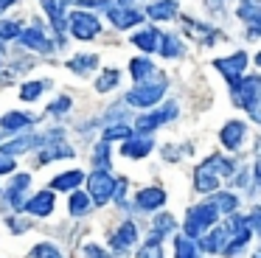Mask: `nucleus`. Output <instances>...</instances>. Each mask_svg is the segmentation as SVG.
<instances>
[{"mask_svg":"<svg viewBox=\"0 0 261 258\" xmlns=\"http://www.w3.org/2000/svg\"><path fill=\"white\" fill-rule=\"evenodd\" d=\"M219 174H233V163L225 160V157H208V160L202 163V166L197 168V174H194V185H197V191H202V194H211V191H219Z\"/></svg>","mask_w":261,"mask_h":258,"instance_id":"f257e3e1","label":"nucleus"},{"mask_svg":"<svg viewBox=\"0 0 261 258\" xmlns=\"http://www.w3.org/2000/svg\"><path fill=\"white\" fill-rule=\"evenodd\" d=\"M233 95H236V104L244 107L250 112L253 121L261 118V110H258V98H261V82L255 76H247L242 79L239 84H233Z\"/></svg>","mask_w":261,"mask_h":258,"instance_id":"f03ea898","label":"nucleus"},{"mask_svg":"<svg viewBox=\"0 0 261 258\" xmlns=\"http://www.w3.org/2000/svg\"><path fill=\"white\" fill-rule=\"evenodd\" d=\"M219 208H216V202H202V205H197V208H191L188 211V216H186V236H202L205 230L211 227V224L216 222V216H219Z\"/></svg>","mask_w":261,"mask_h":258,"instance_id":"7ed1b4c3","label":"nucleus"},{"mask_svg":"<svg viewBox=\"0 0 261 258\" xmlns=\"http://www.w3.org/2000/svg\"><path fill=\"white\" fill-rule=\"evenodd\" d=\"M166 87H169L166 76H158L152 84H149V82H141V87H135L124 101H126V104H135V107H152V104H158V101L163 98Z\"/></svg>","mask_w":261,"mask_h":258,"instance_id":"20e7f679","label":"nucleus"},{"mask_svg":"<svg viewBox=\"0 0 261 258\" xmlns=\"http://www.w3.org/2000/svg\"><path fill=\"white\" fill-rule=\"evenodd\" d=\"M87 188H90V199L96 202V205H104V202L113 199V188H115V179L110 177L104 168H98V171L90 174V179H87Z\"/></svg>","mask_w":261,"mask_h":258,"instance_id":"39448f33","label":"nucleus"},{"mask_svg":"<svg viewBox=\"0 0 261 258\" xmlns=\"http://www.w3.org/2000/svg\"><path fill=\"white\" fill-rule=\"evenodd\" d=\"M70 34L79 39H93L98 34V20L90 14H85V11H76L73 20H70Z\"/></svg>","mask_w":261,"mask_h":258,"instance_id":"423d86ee","label":"nucleus"},{"mask_svg":"<svg viewBox=\"0 0 261 258\" xmlns=\"http://www.w3.org/2000/svg\"><path fill=\"white\" fill-rule=\"evenodd\" d=\"M244 65H247V56L244 54H233V56H227V59H216V70H219L230 84H236V79L242 76Z\"/></svg>","mask_w":261,"mask_h":258,"instance_id":"0eeeda50","label":"nucleus"},{"mask_svg":"<svg viewBox=\"0 0 261 258\" xmlns=\"http://www.w3.org/2000/svg\"><path fill=\"white\" fill-rule=\"evenodd\" d=\"M177 115V107L174 104H169L163 112H152V115H141L135 121V126H138V132H152V129H158L163 121H169V118H174Z\"/></svg>","mask_w":261,"mask_h":258,"instance_id":"6e6552de","label":"nucleus"},{"mask_svg":"<svg viewBox=\"0 0 261 258\" xmlns=\"http://www.w3.org/2000/svg\"><path fill=\"white\" fill-rule=\"evenodd\" d=\"M227 239H230V230H227V227H216V230H211L208 236H202L197 247H202L205 252H222V250H225V244H227Z\"/></svg>","mask_w":261,"mask_h":258,"instance_id":"1a4fd4ad","label":"nucleus"},{"mask_svg":"<svg viewBox=\"0 0 261 258\" xmlns=\"http://www.w3.org/2000/svg\"><path fill=\"white\" fill-rule=\"evenodd\" d=\"M23 208L31 216H48V213L54 211V191H40V194H37L34 199H29Z\"/></svg>","mask_w":261,"mask_h":258,"instance_id":"9d476101","label":"nucleus"},{"mask_svg":"<svg viewBox=\"0 0 261 258\" xmlns=\"http://www.w3.org/2000/svg\"><path fill=\"white\" fill-rule=\"evenodd\" d=\"M242 138H244V123L242 121H227L225 126H222V132H219V140L227 146V149H239Z\"/></svg>","mask_w":261,"mask_h":258,"instance_id":"9b49d317","label":"nucleus"},{"mask_svg":"<svg viewBox=\"0 0 261 258\" xmlns=\"http://www.w3.org/2000/svg\"><path fill=\"white\" fill-rule=\"evenodd\" d=\"M152 138H126L124 146H121V151H124V157H146L149 151H152Z\"/></svg>","mask_w":261,"mask_h":258,"instance_id":"f8f14e48","label":"nucleus"},{"mask_svg":"<svg viewBox=\"0 0 261 258\" xmlns=\"http://www.w3.org/2000/svg\"><path fill=\"white\" fill-rule=\"evenodd\" d=\"M135 239H138L135 224H132V222H126V224H121V227H118V233L113 236V247H115L118 252H124V250H129V247L135 244Z\"/></svg>","mask_w":261,"mask_h":258,"instance_id":"ddd939ff","label":"nucleus"},{"mask_svg":"<svg viewBox=\"0 0 261 258\" xmlns=\"http://www.w3.org/2000/svg\"><path fill=\"white\" fill-rule=\"evenodd\" d=\"M110 20H113L115 28H129V25H138L143 20V14L132 9H110Z\"/></svg>","mask_w":261,"mask_h":258,"instance_id":"4468645a","label":"nucleus"},{"mask_svg":"<svg viewBox=\"0 0 261 258\" xmlns=\"http://www.w3.org/2000/svg\"><path fill=\"white\" fill-rule=\"evenodd\" d=\"M166 202V191L163 188H146L138 194V205L143 208V211H154V208H160Z\"/></svg>","mask_w":261,"mask_h":258,"instance_id":"2eb2a0df","label":"nucleus"},{"mask_svg":"<svg viewBox=\"0 0 261 258\" xmlns=\"http://www.w3.org/2000/svg\"><path fill=\"white\" fill-rule=\"evenodd\" d=\"M20 39H23L29 48H37L40 54H48L51 50V42H48L45 37H42L40 28H29V31H20Z\"/></svg>","mask_w":261,"mask_h":258,"instance_id":"dca6fc26","label":"nucleus"},{"mask_svg":"<svg viewBox=\"0 0 261 258\" xmlns=\"http://www.w3.org/2000/svg\"><path fill=\"white\" fill-rule=\"evenodd\" d=\"M158 39H160V31H154V28H146V31L135 34V37H132V42H135L141 50H146V54H152V50L158 48Z\"/></svg>","mask_w":261,"mask_h":258,"instance_id":"f3484780","label":"nucleus"},{"mask_svg":"<svg viewBox=\"0 0 261 258\" xmlns=\"http://www.w3.org/2000/svg\"><path fill=\"white\" fill-rule=\"evenodd\" d=\"M29 183H31V177L29 174H17V177H14V183H12V191H9V202H12L14 205V211H17V208H23V188H29Z\"/></svg>","mask_w":261,"mask_h":258,"instance_id":"a211bd4d","label":"nucleus"},{"mask_svg":"<svg viewBox=\"0 0 261 258\" xmlns=\"http://www.w3.org/2000/svg\"><path fill=\"white\" fill-rule=\"evenodd\" d=\"M76 185H82V171H68V174H59V177L51 183V188H57V191H73Z\"/></svg>","mask_w":261,"mask_h":258,"instance_id":"6ab92c4d","label":"nucleus"},{"mask_svg":"<svg viewBox=\"0 0 261 258\" xmlns=\"http://www.w3.org/2000/svg\"><path fill=\"white\" fill-rule=\"evenodd\" d=\"M174 11H177V3H174V0H160V3L149 6V17H154V20H169Z\"/></svg>","mask_w":261,"mask_h":258,"instance_id":"aec40b11","label":"nucleus"},{"mask_svg":"<svg viewBox=\"0 0 261 258\" xmlns=\"http://www.w3.org/2000/svg\"><path fill=\"white\" fill-rule=\"evenodd\" d=\"M174 247H177V258H197V241L188 239V236H177Z\"/></svg>","mask_w":261,"mask_h":258,"instance_id":"412c9836","label":"nucleus"},{"mask_svg":"<svg viewBox=\"0 0 261 258\" xmlns=\"http://www.w3.org/2000/svg\"><path fill=\"white\" fill-rule=\"evenodd\" d=\"M160 241H163V233H158V230H154L152 239H149V244L138 252V258H163V252H160Z\"/></svg>","mask_w":261,"mask_h":258,"instance_id":"4be33fe9","label":"nucleus"},{"mask_svg":"<svg viewBox=\"0 0 261 258\" xmlns=\"http://www.w3.org/2000/svg\"><path fill=\"white\" fill-rule=\"evenodd\" d=\"M29 123H31V118L23 115V112H9V115H3V129H12V132L25 129Z\"/></svg>","mask_w":261,"mask_h":258,"instance_id":"5701e85b","label":"nucleus"},{"mask_svg":"<svg viewBox=\"0 0 261 258\" xmlns=\"http://www.w3.org/2000/svg\"><path fill=\"white\" fill-rule=\"evenodd\" d=\"M96 65H98V56H93V54H85V56L70 59V70L73 73H87V70H93Z\"/></svg>","mask_w":261,"mask_h":258,"instance_id":"b1692460","label":"nucleus"},{"mask_svg":"<svg viewBox=\"0 0 261 258\" xmlns=\"http://www.w3.org/2000/svg\"><path fill=\"white\" fill-rule=\"evenodd\" d=\"M129 70H132V79H135V82H146L149 73H154V67L149 65V59H132Z\"/></svg>","mask_w":261,"mask_h":258,"instance_id":"393cba45","label":"nucleus"},{"mask_svg":"<svg viewBox=\"0 0 261 258\" xmlns=\"http://www.w3.org/2000/svg\"><path fill=\"white\" fill-rule=\"evenodd\" d=\"M87 208H90V196H87L85 191H76V194L70 196V213H73V216H85Z\"/></svg>","mask_w":261,"mask_h":258,"instance_id":"a878e982","label":"nucleus"},{"mask_svg":"<svg viewBox=\"0 0 261 258\" xmlns=\"http://www.w3.org/2000/svg\"><path fill=\"white\" fill-rule=\"evenodd\" d=\"M42 6H45V11L51 14L54 28H57V31H62V28H65V17H62V9L57 6V0H42Z\"/></svg>","mask_w":261,"mask_h":258,"instance_id":"bb28decb","label":"nucleus"},{"mask_svg":"<svg viewBox=\"0 0 261 258\" xmlns=\"http://www.w3.org/2000/svg\"><path fill=\"white\" fill-rule=\"evenodd\" d=\"M160 50H163V56H180L182 54V45H180V39L177 37H171V34H166V39H163V45H160Z\"/></svg>","mask_w":261,"mask_h":258,"instance_id":"cd10ccee","label":"nucleus"},{"mask_svg":"<svg viewBox=\"0 0 261 258\" xmlns=\"http://www.w3.org/2000/svg\"><path fill=\"white\" fill-rule=\"evenodd\" d=\"M129 135H132V129L126 126V123H118V126L104 129V140H107V143H110V140H118V138H121V140H126Z\"/></svg>","mask_w":261,"mask_h":258,"instance_id":"c85d7f7f","label":"nucleus"},{"mask_svg":"<svg viewBox=\"0 0 261 258\" xmlns=\"http://www.w3.org/2000/svg\"><path fill=\"white\" fill-rule=\"evenodd\" d=\"M115 84H118V70H104V73H101V79L96 82V90L107 93V90H113Z\"/></svg>","mask_w":261,"mask_h":258,"instance_id":"c756f323","label":"nucleus"},{"mask_svg":"<svg viewBox=\"0 0 261 258\" xmlns=\"http://www.w3.org/2000/svg\"><path fill=\"white\" fill-rule=\"evenodd\" d=\"M93 160H96V168H104V171L110 168V146H107V140L96 146V154H93Z\"/></svg>","mask_w":261,"mask_h":258,"instance_id":"7c9ffc66","label":"nucleus"},{"mask_svg":"<svg viewBox=\"0 0 261 258\" xmlns=\"http://www.w3.org/2000/svg\"><path fill=\"white\" fill-rule=\"evenodd\" d=\"M42 90H45V84H42V82H29L23 90H20V98H23V101H34Z\"/></svg>","mask_w":261,"mask_h":258,"instance_id":"2f4dec72","label":"nucleus"},{"mask_svg":"<svg viewBox=\"0 0 261 258\" xmlns=\"http://www.w3.org/2000/svg\"><path fill=\"white\" fill-rule=\"evenodd\" d=\"M31 146V138H20V140H12V143H6L3 146V154H20V151H25Z\"/></svg>","mask_w":261,"mask_h":258,"instance_id":"473e14b6","label":"nucleus"},{"mask_svg":"<svg viewBox=\"0 0 261 258\" xmlns=\"http://www.w3.org/2000/svg\"><path fill=\"white\" fill-rule=\"evenodd\" d=\"M31 255L34 258H62V252H59L57 247H51V244H37L34 250H31Z\"/></svg>","mask_w":261,"mask_h":258,"instance_id":"72a5a7b5","label":"nucleus"},{"mask_svg":"<svg viewBox=\"0 0 261 258\" xmlns=\"http://www.w3.org/2000/svg\"><path fill=\"white\" fill-rule=\"evenodd\" d=\"M216 208L219 211H225V213H230L233 208H236V196H230V194H216Z\"/></svg>","mask_w":261,"mask_h":258,"instance_id":"f704fd0d","label":"nucleus"},{"mask_svg":"<svg viewBox=\"0 0 261 258\" xmlns=\"http://www.w3.org/2000/svg\"><path fill=\"white\" fill-rule=\"evenodd\" d=\"M255 9H258L255 0H247V3L242 6V17H244V20H250L253 25H258V11H255Z\"/></svg>","mask_w":261,"mask_h":258,"instance_id":"c9c22d12","label":"nucleus"},{"mask_svg":"<svg viewBox=\"0 0 261 258\" xmlns=\"http://www.w3.org/2000/svg\"><path fill=\"white\" fill-rule=\"evenodd\" d=\"M70 154H73V151H70L68 146H65V149H59V146H57V149H45V151H42L40 163H48V160H54V157H70Z\"/></svg>","mask_w":261,"mask_h":258,"instance_id":"e433bc0d","label":"nucleus"},{"mask_svg":"<svg viewBox=\"0 0 261 258\" xmlns=\"http://www.w3.org/2000/svg\"><path fill=\"white\" fill-rule=\"evenodd\" d=\"M154 230H158V233H171V230H174V219H171L169 213L158 216V222H154Z\"/></svg>","mask_w":261,"mask_h":258,"instance_id":"4c0bfd02","label":"nucleus"},{"mask_svg":"<svg viewBox=\"0 0 261 258\" xmlns=\"http://www.w3.org/2000/svg\"><path fill=\"white\" fill-rule=\"evenodd\" d=\"M20 37V25L17 22H0V39H12Z\"/></svg>","mask_w":261,"mask_h":258,"instance_id":"58836bf2","label":"nucleus"},{"mask_svg":"<svg viewBox=\"0 0 261 258\" xmlns=\"http://www.w3.org/2000/svg\"><path fill=\"white\" fill-rule=\"evenodd\" d=\"M68 107H70V98H68V95H62V98H57V104L48 107V112H51V115H59V112H65Z\"/></svg>","mask_w":261,"mask_h":258,"instance_id":"ea45409f","label":"nucleus"},{"mask_svg":"<svg viewBox=\"0 0 261 258\" xmlns=\"http://www.w3.org/2000/svg\"><path fill=\"white\" fill-rule=\"evenodd\" d=\"M85 255H87V258H110L107 252H104L101 247H96V244H87V247H85Z\"/></svg>","mask_w":261,"mask_h":258,"instance_id":"a19ab883","label":"nucleus"},{"mask_svg":"<svg viewBox=\"0 0 261 258\" xmlns=\"http://www.w3.org/2000/svg\"><path fill=\"white\" fill-rule=\"evenodd\" d=\"M14 171V160L9 154H0V174H9Z\"/></svg>","mask_w":261,"mask_h":258,"instance_id":"79ce46f5","label":"nucleus"},{"mask_svg":"<svg viewBox=\"0 0 261 258\" xmlns=\"http://www.w3.org/2000/svg\"><path fill=\"white\" fill-rule=\"evenodd\" d=\"M12 3H14V0H0V11L6 9V6H12Z\"/></svg>","mask_w":261,"mask_h":258,"instance_id":"37998d69","label":"nucleus"},{"mask_svg":"<svg viewBox=\"0 0 261 258\" xmlns=\"http://www.w3.org/2000/svg\"><path fill=\"white\" fill-rule=\"evenodd\" d=\"M121 3H129V0H121Z\"/></svg>","mask_w":261,"mask_h":258,"instance_id":"c03bdc74","label":"nucleus"}]
</instances>
